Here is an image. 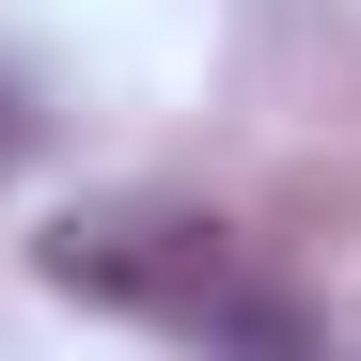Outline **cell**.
I'll use <instances>...</instances> for the list:
<instances>
[]
</instances>
